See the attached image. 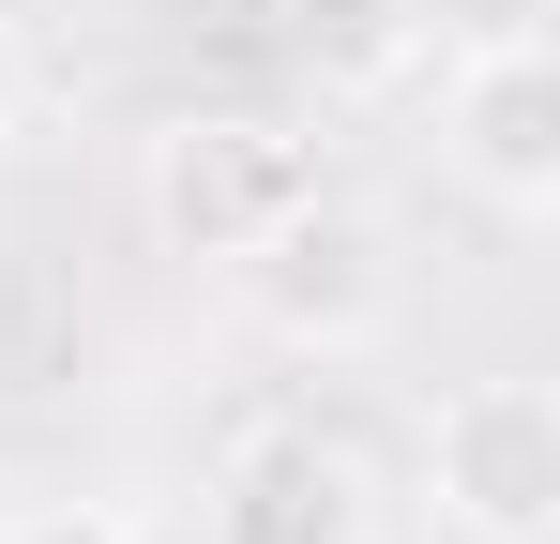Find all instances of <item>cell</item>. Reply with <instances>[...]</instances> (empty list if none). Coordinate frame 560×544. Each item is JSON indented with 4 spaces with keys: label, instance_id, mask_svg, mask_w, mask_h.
<instances>
[{
    "label": "cell",
    "instance_id": "cell-1",
    "mask_svg": "<svg viewBox=\"0 0 560 544\" xmlns=\"http://www.w3.org/2000/svg\"><path fill=\"white\" fill-rule=\"evenodd\" d=\"M303 197H318V137L273 121V106H183V121H152V137H137V212H152V243H167V258L243 272Z\"/></svg>",
    "mask_w": 560,
    "mask_h": 544
},
{
    "label": "cell",
    "instance_id": "cell-2",
    "mask_svg": "<svg viewBox=\"0 0 560 544\" xmlns=\"http://www.w3.org/2000/svg\"><path fill=\"white\" fill-rule=\"evenodd\" d=\"M424 515L455 544H560V393L546 378H455L424 409Z\"/></svg>",
    "mask_w": 560,
    "mask_h": 544
},
{
    "label": "cell",
    "instance_id": "cell-3",
    "mask_svg": "<svg viewBox=\"0 0 560 544\" xmlns=\"http://www.w3.org/2000/svg\"><path fill=\"white\" fill-rule=\"evenodd\" d=\"M440 167L500 227H560V46L530 15L440 61Z\"/></svg>",
    "mask_w": 560,
    "mask_h": 544
},
{
    "label": "cell",
    "instance_id": "cell-4",
    "mask_svg": "<svg viewBox=\"0 0 560 544\" xmlns=\"http://www.w3.org/2000/svg\"><path fill=\"white\" fill-rule=\"evenodd\" d=\"M243 303L273 318L288 348H318V363H334V348H378V333H394L409 272H394V227H378L364 197H334V181H318V197L288 212L273 243L243 258Z\"/></svg>",
    "mask_w": 560,
    "mask_h": 544
},
{
    "label": "cell",
    "instance_id": "cell-5",
    "mask_svg": "<svg viewBox=\"0 0 560 544\" xmlns=\"http://www.w3.org/2000/svg\"><path fill=\"white\" fill-rule=\"evenodd\" d=\"M212 530H228V544H349V530H364V469H349L334 439H273V453L228 469Z\"/></svg>",
    "mask_w": 560,
    "mask_h": 544
},
{
    "label": "cell",
    "instance_id": "cell-6",
    "mask_svg": "<svg viewBox=\"0 0 560 544\" xmlns=\"http://www.w3.org/2000/svg\"><path fill=\"white\" fill-rule=\"evenodd\" d=\"M303 15V61L334 106H364V91H409L440 61V0H288Z\"/></svg>",
    "mask_w": 560,
    "mask_h": 544
},
{
    "label": "cell",
    "instance_id": "cell-7",
    "mask_svg": "<svg viewBox=\"0 0 560 544\" xmlns=\"http://www.w3.org/2000/svg\"><path fill=\"white\" fill-rule=\"evenodd\" d=\"M0 544H167V530H152L137 499H15Z\"/></svg>",
    "mask_w": 560,
    "mask_h": 544
},
{
    "label": "cell",
    "instance_id": "cell-8",
    "mask_svg": "<svg viewBox=\"0 0 560 544\" xmlns=\"http://www.w3.org/2000/svg\"><path fill=\"white\" fill-rule=\"evenodd\" d=\"M15 106H31V46H15V15H0V137H15Z\"/></svg>",
    "mask_w": 560,
    "mask_h": 544
}]
</instances>
